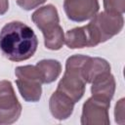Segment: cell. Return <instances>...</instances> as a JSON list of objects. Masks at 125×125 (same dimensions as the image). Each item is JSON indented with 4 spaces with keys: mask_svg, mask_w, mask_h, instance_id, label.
<instances>
[{
    "mask_svg": "<svg viewBox=\"0 0 125 125\" xmlns=\"http://www.w3.org/2000/svg\"><path fill=\"white\" fill-rule=\"evenodd\" d=\"M37 46L34 31L21 21L8 22L0 31V50L10 61L21 62L31 58Z\"/></svg>",
    "mask_w": 125,
    "mask_h": 125,
    "instance_id": "obj_1",
    "label": "cell"
},
{
    "mask_svg": "<svg viewBox=\"0 0 125 125\" xmlns=\"http://www.w3.org/2000/svg\"><path fill=\"white\" fill-rule=\"evenodd\" d=\"M32 21L43 32L46 48L59 50L62 46L63 32L59 24L58 12L54 6L47 5L37 10L32 15Z\"/></svg>",
    "mask_w": 125,
    "mask_h": 125,
    "instance_id": "obj_2",
    "label": "cell"
},
{
    "mask_svg": "<svg viewBox=\"0 0 125 125\" xmlns=\"http://www.w3.org/2000/svg\"><path fill=\"white\" fill-rule=\"evenodd\" d=\"M87 58L80 55L68 58L64 75L58 85L57 91L64 94L74 103L78 102L84 94L86 82L82 75V65Z\"/></svg>",
    "mask_w": 125,
    "mask_h": 125,
    "instance_id": "obj_3",
    "label": "cell"
},
{
    "mask_svg": "<svg viewBox=\"0 0 125 125\" xmlns=\"http://www.w3.org/2000/svg\"><path fill=\"white\" fill-rule=\"evenodd\" d=\"M17 85L21 97L26 102H37L41 97L43 75L37 65L19 66L16 68Z\"/></svg>",
    "mask_w": 125,
    "mask_h": 125,
    "instance_id": "obj_4",
    "label": "cell"
},
{
    "mask_svg": "<svg viewBox=\"0 0 125 125\" xmlns=\"http://www.w3.org/2000/svg\"><path fill=\"white\" fill-rule=\"evenodd\" d=\"M21 111V106L15 96L10 81L0 82V124L15 122Z\"/></svg>",
    "mask_w": 125,
    "mask_h": 125,
    "instance_id": "obj_5",
    "label": "cell"
},
{
    "mask_svg": "<svg viewBox=\"0 0 125 125\" xmlns=\"http://www.w3.org/2000/svg\"><path fill=\"white\" fill-rule=\"evenodd\" d=\"M91 23L98 31L101 42H104L122 29L123 17L121 14H114L104 11L95 16Z\"/></svg>",
    "mask_w": 125,
    "mask_h": 125,
    "instance_id": "obj_6",
    "label": "cell"
},
{
    "mask_svg": "<svg viewBox=\"0 0 125 125\" xmlns=\"http://www.w3.org/2000/svg\"><path fill=\"white\" fill-rule=\"evenodd\" d=\"M65 44L69 48L94 47L101 43L99 34L94 25L89 22L82 27H76L66 32L64 38Z\"/></svg>",
    "mask_w": 125,
    "mask_h": 125,
    "instance_id": "obj_7",
    "label": "cell"
},
{
    "mask_svg": "<svg viewBox=\"0 0 125 125\" xmlns=\"http://www.w3.org/2000/svg\"><path fill=\"white\" fill-rule=\"evenodd\" d=\"M110 102L92 97L83 105L82 124H108V107Z\"/></svg>",
    "mask_w": 125,
    "mask_h": 125,
    "instance_id": "obj_8",
    "label": "cell"
},
{
    "mask_svg": "<svg viewBox=\"0 0 125 125\" xmlns=\"http://www.w3.org/2000/svg\"><path fill=\"white\" fill-rule=\"evenodd\" d=\"M63 8L69 20L84 21L96 16L99 2L98 0H64Z\"/></svg>",
    "mask_w": 125,
    "mask_h": 125,
    "instance_id": "obj_9",
    "label": "cell"
},
{
    "mask_svg": "<svg viewBox=\"0 0 125 125\" xmlns=\"http://www.w3.org/2000/svg\"><path fill=\"white\" fill-rule=\"evenodd\" d=\"M92 83V97L110 102L115 89L114 78L110 72L105 71L97 75Z\"/></svg>",
    "mask_w": 125,
    "mask_h": 125,
    "instance_id": "obj_10",
    "label": "cell"
},
{
    "mask_svg": "<svg viewBox=\"0 0 125 125\" xmlns=\"http://www.w3.org/2000/svg\"><path fill=\"white\" fill-rule=\"evenodd\" d=\"M74 104L67 96L60 91H56L50 99V110L56 118L65 119L71 114Z\"/></svg>",
    "mask_w": 125,
    "mask_h": 125,
    "instance_id": "obj_11",
    "label": "cell"
},
{
    "mask_svg": "<svg viewBox=\"0 0 125 125\" xmlns=\"http://www.w3.org/2000/svg\"><path fill=\"white\" fill-rule=\"evenodd\" d=\"M43 75L44 83H51L57 79L61 73V63L54 60H44L36 64Z\"/></svg>",
    "mask_w": 125,
    "mask_h": 125,
    "instance_id": "obj_12",
    "label": "cell"
},
{
    "mask_svg": "<svg viewBox=\"0 0 125 125\" xmlns=\"http://www.w3.org/2000/svg\"><path fill=\"white\" fill-rule=\"evenodd\" d=\"M104 4L106 12L121 15L124 12V0H104Z\"/></svg>",
    "mask_w": 125,
    "mask_h": 125,
    "instance_id": "obj_13",
    "label": "cell"
},
{
    "mask_svg": "<svg viewBox=\"0 0 125 125\" xmlns=\"http://www.w3.org/2000/svg\"><path fill=\"white\" fill-rule=\"evenodd\" d=\"M45 1L46 0H17V3L24 10H31L38 5L44 3Z\"/></svg>",
    "mask_w": 125,
    "mask_h": 125,
    "instance_id": "obj_14",
    "label": "cell"
},
{
    "mask_svg": "<svg viewBox=\"0 0 125 125\" xmlns=\"http://www.w3.org/2000/svg\"><path fill=\"white\" fill-rule=\"evenodd\" d=\"M8 9V0H0V15H3Z\"/></svg>",
    "mask_w": 125,
    "mask_h": 125,
    "instance_id": "obj_15",
    "label": "cell"
}]
</instances>
